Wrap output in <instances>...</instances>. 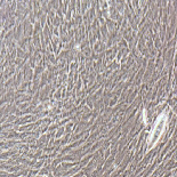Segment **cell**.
Returning <instances> with one entry per match:
<instances>
[{
	"instance_id": "cell-1",
	"label": "cell",
	"mask_w": 177,
	"mask_h": 177,
	"mask_svg": "<svg viewBox=\"0 0 177 177\" xmlns=\"http://www.w3.org/2000/svg\"><path fill=\"white\" fill-rule=\"evenodd\" d=\"M167 122H168V115L166 112L161 113L157 118V120L152 127V130L148 137V146L150 149L154 148L157 145V143L160 141V138L162 137V135L167 128Z\"/></svg>"
}]
</instances>
